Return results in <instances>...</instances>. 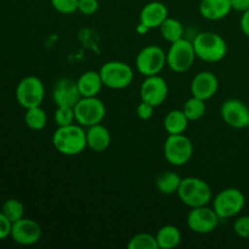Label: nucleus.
Masks as SVG:
<instances>
[{
    "label": "nucleus",
    "instance_id": "f257e3e1",
    "mask_svg": "<svg viewBox=\"0 0 249 249\" xmlns=\"http://www.w3.org/2000/svg\"><path fill=\"white\" fill-rule=\"evenodd\" d=\"M53 145L63 156H77L88 147L87 131L79 124L57 126L53 134Z\"/></svg>",
    "mask_w": 249,
    "mask_h": 249
},
{
    "label": "nucleus",
    "instance_id": "f03ea898",
    "mask_svg": "<svg viewBox=\"0 0 249 249\" xmlns=\"http://www.w3.org/2000/svg\"><path fill=\"white\" fill-rule=\"evenodd\" d=\"M194 49L196 57L204 62H219L228 53V44L225 39L214 32H202L195 36Z\"/></svg>",
    "mask_w": 249,
    "mask_h": 249
},
{
    "label": "nucleus",
    "instance_id": "7ed1b4c3",
    "mask_svg": "<svg viewBox=\"0 0 249 249\" xmlns=\"http://www.w3.org/2000/svg\"><path fill=\"white\" fill-rule=\"evenodd\" d=\"M177 195L180 201L190 208L208 206L213 198V191L208 182L195 177L182 179Z\"/></svg>",
    "mask_w": 249,
    "mask_h": 249
},
{
    "label": "nucleus",
    "instance_id": "20e7f679",
    "mask_svg": "<svg viewBox=\"0 0 249 249\" xmlns=\"http://www.w3.org/2000/svg\"><path fill=\"white\" fill-rule=\"evenodd\" d=\"M99 72L105 87L113 90L125 89L134 79L133 68L122 61H108L102 65Z\"/></svg>",
    "mask_w": 249,
    "mask_h": 249
},
{
    "label": "nucleus",
    "instance_id": "39448f33",
    "mask_svg": "<svg viewBox=\"0 0 249 249\" xmlns=\"http://www.w3.org/2000/svg\"><path fill=\"white\" fill-rule=\"evenodd\" d=\"M196 60L194 44L187 39L181 38L170 44L167 53V65L173 72H187Z\"/></svg>",
    "mask_w": 249,
    "mask_h": 249
},
{
    "label": "nucleus",
    "instance_id": "423d86ee",
    "mask_svg": "<svg viewBox=\"0 0 249 249\" xmlns=\"http://www.w3.org/2000/svg\"><path fill=\"white\" fill-rule=\"evenodd\" d=\"M246 204V197L242 191L229 187L219 192L213 199V209L220 219H230L241 213Z\"/></svg>",
    "mask_w": 249,
    "mask_h": 249
},
{
    "label": "nucleus",
    "instance_id": "0eeeda50",
    "mask_svg": "<svg viewBox=\"0 0 249 249\" xmlns=\"http://www.w3.org/2000/svg\"><path fill=\"white\" fill-rule=\"evenodd\" d=\"M75 122L83 128L100 124L106 117V106L97 96L82 97L74 106Z\"/></svg>",
    "mask_w": 249,
    "mask_h": 249
},
{
    "label": "nucleus",
    "instance_id": "6e6552de",
    "mask_svg": "<svg viewBox=\"0 0 249 249\" xmlns=\"http://www.w3.org/2000/svg\"><path fill=\"white\" fill-rule=\"evenodd\" d=\"M15 95L19 106L28 109L43 104L45 97V88L38 77L28 75L17 84Z\"/></svg>",
    "mask_w": 249,
    "mask_h": 249
},
{
    "label": "nucleus",
    "instance_id": "1a4fd4ad",
    "mask_svg": "<svg viewBox=\"0 0 249 249\" xmlns=\"http://www.w3.org/2000/svg\"><path fill=\"white\" fill-rule=\"evenodd\" d=\"M194 143L184 134L169 135L164 142V157L169 164L181 167L191 160Z\"/></svg>",
    "mask_w": 249,
    "mask_h": 249
},
{
    "label": "nucleus",
    "instance_id": "9d476101",
    "mask_svg": "<svg viewBox=\"0 0 249 249\" xmlns=\"http://www.w3.org/2000/svg\"><path fill=\"white\" fill-rule=\"evenodd\" d=\"M135 65L138 72L145 77L157 75L167 65V53L158 45L145 46L136 56Z\"/></svg>",
    "mask_w": 249,
    "mask_h": 249
},
{
    "label": "nucleus",
    "instance_id": "9b49d317",
    "mask_svg": "<svg viewBox=\"0 0 249 249\" xmlns=\"http://www.w3.org/2000/svg\"><path fill=\"white\" fill-rule=\"evenodd\" d=\"M220 218L215 213L213 208H208L207 206L191 208L187 214V226L191 231L201 235L213 232L218 226Z\"/></svg>",
    "mask_w": 249,
    "mask_h": 249
},
{
    "label": "nucleus",
    "instance_id": "f8f14e48",
    "mask_svg": "<svg viewBox=\"0 0 249 249\" xmlns=\"http://www.w3.org/2000/svg\"><path fill=\"white\" fill-rule=\"evenodd\" d=\"M220 116L229 126L243 129L249 126V107L238 99H229L221 105Z\"/></svg>",
    "mask_w": 249,
    "mask_h": 249
},
{
    "label": "nucleus",
    "instance_id": "ddd939ff",
    "mask_svg": "<svg viewBox=\"0 0 249 249\" xmlns=\"http://www.w3.org/2000/svg\"><path fill=\"white\" fill-rule=\"evenodd\" d=\"M168 84L164 78L160 75H150L146 77L141 83L140 97L141 101L152 105L153 107H158L165 101L168 96Z\"/></svg>",
    "mask_w": 249,
    "mask_h": 249
},
{
    "label": "nucleus",
    "instance_id": "4468645a",
    "mask_svg": "<svg viewBox=\"0 0 249 249\" xmlns=\"http://www.w3.org/2000/svg\"><path fill=\"white\" fill-rule=\"evenodd\" d=\"M10 237L21 246L36 245L41 237V228L36 220L22 218L12 223Z\"/></svg>",
    "mask_w": 249,
    "mask_h": 249
},
{
    "label": "nucleus",
    "instance_id": "2eb2a0df",
    "mask_svg": "<svg viewBox=\"0 0 249 249\" xmlns=\"http://www.w3.org/2000/svg\"><path fill=\"white\" fill-rule=\"evenodd\" d=\"M82 99L77 82L71 78H61L55 83L53 90V100L56 106L74 107Z\"/></svg>",
    "mask_w": 249,
    "mask_h": 249
},
{
    "label": "nucleus",
    "instance_id": "dca6fc26",
    "mask_svg": "<svg viewBox=\"0 0 249 249\" xmlns=\"http://www.w3.org/2000/svg\"><path fill=\"white\" fill-rule=\"evenodd\" d=\"M219 89V80L214 73L203 71L197 73L191 82V94L192 96L198 99L207 100L212 99L216 94Z\"/></svg>",
    "mask_w": 249,
    "mask_h": 249
},
{
    "label": "nucleus",
    "instance_id": "f3484780",
    "mask_svg": "<svg viewBox=\"0 0 249 249\" xmlns=\"http://www.w3.org/2000/svg\"><path fill=\"white\" fill-rule=\"evenodd\" d=\"M169 17L167 6L160 1H151L141 9L140 23L148 29L160 28L163 22Z\"/></svg>",
    "mask_w": 249,
    "mask_h": 249
},
{
    "label": "nucleus",
    "instance_id": "a211bd4d",
    "mask_svg": "<svg viewBox=\"0 0 249 249\" xmlns=\"http://www.w3.org/2000/svg\"><path fill=\"white\" fill-rule=\"evenodd\" d=\"M232 10L231 0H201L199 14L209 21H219L228 16Z\"/></svg>",
    "mask_w": 249,
    "mask_h": 249
},
{
    "label": "nucleus",
    "instance_id": "6ab92c4d",
    "mask_svg": "<svg viewBox=\"0 0 249 249\" xmlns=\"http://www.w3.org/2000/svg\"><path fill=\"white\" fill-rule=\"evenodd\" d=\"M88 147L94 152H104L111 145V134L101 123L89 126L87 130Z\"/></svg>",
    "mask_w": 249,
    "mask_h": 249
},
{
    "label": "nucleus",
    "instance_id": "aec40b11",
    "mask_svg": "<svg viewBox=\"0 0 249 249\" xmlns=\"http://www.w3.org/2000/svg\"><path fill=\"white\" fill-rule=\"evenodd\" d=\"M77 85L82 97H94L97 96V94L101 91L104 83H102L100 72L87 71L78 78Z\"/></svg>",
    "mask_w": 249,
    "mask_h": 249
},
{
    "label": "nucleus",
    "instance_id": "412c9836",
    "mask_svg": "<svg viewBox=\"0 0 249 249\" xmlns=\"http://www.w3.org/2000/svg\"><path fill=\"white\" fill-rule=\"evenodd\" d=\"M189 118L182 109H174L168 112L163 125L169 135H175V134H184L189 125Z\"/></svg>",
    "mask_w": 249,
    "mask_h": 249
},
{
    "label": "nucleus",
    "instance_id": "4be33fe9",
    "mask_svg": "<svg viewBox=\"0 0 249 249\" xmlns=\"http://www.w3.org/2000/svg\"><path fill=\"white\" fill-rule=\"evenodd\" d=\"M157 243L160 249H174L181 242V232L174 225H165L158 230Z\"/></svg>",
    "mask_w": 249,
    "mask_h": 249
},
{
    "label": "nucleus",
    "instance_id": "5701e85b",
    "mask_svg": "<svg viewBox=\"0 0 249 249\" xmlns=\"http://www.w3.org/2000/svg\"><path fill=\"white\" fill-rule=\"evenodd\" d=\"M181 178L179 174L174 172L162 173L156 180V186L158 191L163 195H173L177 194L181 184Z\"/></svg>",
    "mask_w": 249,
    "mask_h": 249
},
{
    "label": "nucleus",
    "instance_id": "b1692460",
    "mask_svg": "<svg viewBox=\"0 0 249 249\" xmlns=\"http://www.w3.org/2000/svg\"><path fill=\"white\" fill-rule=\"evenodd\" d=\"M160 29L163 39L169 41L170 44L179 40V39L184 38V36H184V27H182L181 22L177 18L168 17V18L163 22L162 26L160 27Z\"/></svg>",
    "mask_w": 249,
    "mask_h": 249
},
{
    "label": "nucleus",
    "instance_id": "393cba45",
    "mask_svg": "<svg viewBox=\"0 0 249 249\" xmlns=\"http://www.w3.org/2000/svg\"><path fill=\"white\" fill-rule=\"evenodd\" d=\"M24 123L32 130H43L48 123V116L45 111L40 106L32 107V108L26 109L24 114Z\"/></svg>",
    "mask_w": 249,
    "mask_h": 249
},
{
    "label": "nucleus",
    "instance_id": "a878e982",
    "mask_svg": "<svg viewBox=\"0 0 249 249\" xmlns=\"http://www.w3.org/2000/svg\"><path fill=\"white\" fill-rule=\"evenodd\" d=\"M204 100L198 99V97L192 96L191 99L187 100L184 105V113L189 118V121H198L206 113V104Z\"/></svg>",
    "mask_w": 249,
    "mask_h": 249
},
{
    "label": "nucleus",
    "instance_id": "bb28decb",
    "mask_svg": "<svg viewBox=\"0 0 249 249\" xmlns=\"http://www.w3.org/2000/svg\"><path fill=\"white\" fill-rule=\"evenodd\" d=\"M128 249H160L156 236L141 232L133 236L128 243Z\"/></svg>",
    "mask_w": 249,
    "mask_h": 249
},
{
    "label": "nucleus",
    "instance_id": "cd10ccee",
    "mask_svg": "<svg viewBox=\"0 0 249 249\" xmlns=\"http://www.w3.org/2000/svg\"><path fill=\"white\" fill-rule=\"evenodd\" d=\"M1 212L6 215V218L9 219L11 223H15V221L23 218L24 206L21 201H18V199H7V201H5V203L2 204Z\"/></svg>",
    "mask_w": 249,
    "mask_h": 249
},
{
    "label": "nucleus",
    "instance_id": "c85d7f7f",
    "mask_svg": "<svg viewBox=\"0 0 249 249\" xmlns=\"http://www.w3.org/2000/svg\"><path fill=\"white\" fill-rule=\"evenodd\" d=\"M53 118H55V123L57 126H66L73 124L75 122L74 107L57 106Z\"/></svg>",
    "mask_w": 249,
    "mask_h": 249
},
{
    "label": "nucleus",
    "instance_id": "c756f323",
    "mask_svg": "<svg viewBox=\"0 0 249 249\" xmlns=\"http://www.w3.org/2000/svg\"><path fill=\"white\" fill-rule=\"evenodd\" d=\"M79 0H51V5L57 12L63 15H71L78 11Z\"/></svg>",
    "mask_w": 249,
    "mask_h": 249
},
{
    "label": "nucleus",
    "instance_id": "7c9ffc66",
    "mask_svg": "<svg viewBox=\"0 0 249 249\" xmlns=\"http://www.w3.org/2000/svg\"><path fill=\"white\" fill-rule=\"evenodd\" d=\"M236 235L242 238H249V215H242L233 223Z\"/></svg>",
    "mask_w": 249,
    "mask_h": 249
},
{
    "label": "nucleus",
    "instance_id": "2f4dec72",
    "mask_svg": "<svg viewBox=\"0 0 249 249\" xmlns=\"http://www.w3.org/2000/svg\"><path fill=\"white\" fill-rule=\"evenodd\" d=\"M99 0H79L78 1V11L85 16H91L99 10Z\"/></svg>",
    "mask_w": 249,
    "mask_h": 249
},
{
    "label": "nucleus",
    "instance_id": "473e14b6",
    "mask_svg": "<svg viewBox=\"0 0 249 249\" xmlns=\"http://www.w3.org/2000/svg\"><path fill=\"white\" fill-rule=\"evenodd\" d=\"M153 109H155V107L152 105L147 104L145 101H141L139 106L136 107V114L142 121H147V119H150L153 116Z\"/></svg>",
    "mask_w": 249,
    "mask_h": 249
},
{
    "label": "nucleus",
    "instance_id": "72a5a7b5",
    "mask_svg": "<svg viewBox=\"0 0 249 249\" xmlns=\"http://www.w3.org/2000/svg\"><path fill=\"white\" fill-rule=\"evenodd\" d=\"M12 223L6 218L2 212H0V241L5 240L11 235Z\"/></svg>",
    "mask_w": 249,
    "mask_h": 249
},
{
    "label": "nucleus",
    "instance_id": "f704fd0d",
    "mask_svg": "<svg viewBox=\"0 0 249 249\" xmlns=\"http://www.w3.org/2000/svg\"><path fill=\"white\" fill-rule=\"evenodd\" d=\"M232 10L237 12H246L249 10V0H231Z\"/></svg>",
    "mask_w": 249,
    "mask_h": 249
},
{
    "label": "nucleus",
    "instance_id": "c9c22d12",
    "mask_svg": "<svg viewBox=\"0 0 249 249\" xmlns=\"http://www.w3.org/2000/svg\"><path fill=\"white\" fill-rule=\"evenodd\" d=\"M241 29H242L243 34L249 38V10L243 12L242 17H241Z\"/></svg>",
    "mask_w": 249,
    "mask_h": 249
},
{
    "label": "nucleus",
    "instance_id": "e433bc0d",
    "mask_svg": "<svg viewBox=\"0 0 249 249\" xmlns=\"http://www.w3.org/2000/svg\"><path fill=\"white\" fill-rule=\"evenodd\" d=\"M136 31H138L139 33L142 34V33H146V32L148 31V28H147V27H146V26H143L142 23H140V24H139V26H138V28H136Z\"/></svg>",
    "mask_w": 249,
    "mask_h": 249
}]
</instances>
